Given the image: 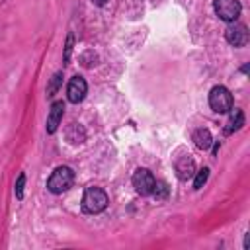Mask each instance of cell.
Segmentation results:
<instances>
[{"instance_id":"1","label":"cell","mask_w":250,"mask_h":250,"mask_svg":"<svg viewBox=\"0 0 250 250\" xmlns=\"http://www.w3.org/2000/svg\"><path fill=\"white\" fill-rule=\"evenodd\" d=\"M109 199H107V193L98 188V186H90L86 188L84 195H82V211L88 213V215H98L102 211H105Z\"/></svg>"},{"instance_id":"3","label":"cell","mask_w":250,"mask_h":250,"mask_svg":"<svg viewBox=\"0 0 250 250\" xmlns=\"http://www.w3.org/2000/svg\"><path fill=\"white\" fill-rule=\"evenodd\" d=\"M232 94L225 86H215L209 92V105L215 113H229L232 109Z\"/></svg>"},{"instance_id":"19","label":"cell","mask_w":250,"mask_h":250,"mask_svg":"<svg viewBox=\"0 0 250 250\" xmlns=\"http://www.w3.org/2000/svg\"><path fill=\"white\" fill-rule=\"evenodd\" d=\"M213 143H215V141H213ZM219 146H221V145H219V143H215V146H213V154H217V152H219Z\"/></svg>"},{"instance_id":"2","label":"cell","mask_w":250,"mask_h":250,"mask_svg":"<svg viewBox=\"0 0 250 250\" xmlns=\"http://www.w3.org/2000/svg\"><path fill=\"white\" fill-rule=\"evenodd\" d=\"M72 182H74L72 168L70 166H57L53 170V174L49 176V180H47V189L51 193L59 195V193H64L72 186Z\"/></svg>"},{"instance_id":"5","label":"cell","mask_w":250,"mask_h":250,"mask_svg":"<svg viewBox=\"0 0 250 250\" xmlns=\"http://www.w3.org/2000/svg\"><path fill=\"white\" fill-rule=\"evenodd\" d=\"M213 8H215V14L223 20V21H236L240 12H242V6L238 0H215L213 2Z\"/></svg>"},{"instance_id":"8","label":"cell","mask_w":250,"mask_h":250,"mask_svg":"<svg viewBox=\"0 0 250 250\" xmlns=\"http://www.w3.org/2000/svg\"><path fill=\"white\" fill-rule=\"evenodd\" d=\"M174 168H176V176H178L182 182L193 178V174H195V162H193V158H191L189 154L178 156L176 162H174Z\"/></svg>"},{"instance_id":"16","label":"cell","mask_w":250,"mask_h":250,"mask_svg":"<svg viewBox=\"0 0 250 250\" xmlns=\"http://www.w3.org/2000/svg\"><path fill=\"white\" fill-rule=\"evenodd\" d=\"M23 188H25V174H20L16 180V186H14V193L18 199H23Z\"/></svg>"},{"instance_id":"6","label":"cell","mask_w":250,"mask_h":250,"mask_svg":"<svg viewBox=\"0 0 250 250\" xmlns=\"http://www.w3.org/2000/svg\"><path fill=\"white\" fill-rule=\"evenodd\" d=\"M225 39L232 47H244L248 43V27L238 21H230L225 29Z\"/></svg>"},{"instance_id":"20","label":"cell","mask_w":250,"mask_h":250,"mask_svg":"<svg viewBox=\"0 0 250 250\" xmlns=\"http://www.w3.org/2000/svg\"><path fill=\"white\" fill-rule=\"evenodd\" d=\"M240 72H242V74H246V72H248V64H244V66L240 68Z\"/></svg>"},{"instance_id":"15","label":"cell","mask_w":250,"mask_h":250,"mask_svg":"<svg viewBox=\"0 0 250 250\" xmlns=\"http://www.w3.org/2000/svg\"><path fill=\"white\" fill-rule=\"evenodd\" d=\"M72 47H74V35H72V33H68L66 43H64V55H62V62H64V64H68V61H70Z\"/></svg>"},{"instance_id":"12","label":"cell","mask_w":250,"mask_h":250,"mask_svg":"<svg viewBox=\"0 0 250 250\" xmlns=\"http://www.w3.org/2000/svg\"><path fill=\"white\" fill-rule=\"evenodd\" d=\"M61 84H62V72H55L49 86H47V98H53L57 94V90L61 88Z\"/></svg>"},{"instance_id":"14","label":"cell","mask_w":250,"mask_h":250,"mask_svg":"<svg viewBox=\"0 0 250 250\" xmlns=\"http://www.w3.org/2000/svg\"><path fill=\"white\" fill-rule=\"evenodd\" d=\"M168 193H170V189H168V186L164 184V182H156L154 184V189H152V195L156 197V199H166L168 197Z\"/></svg>"},{"instance_id":"17","label":"cell","mask_w":250,"mask_h":250,"mask_svg":"<svg viewBox=\"0 0 250 250\" xmlns=\"http://www.w3.org/2000/svg\"><path fill=\"white\" fill-rule=\"evenodd\" d=\"M94 6H105L107 4V0H90Z\"/></svg>"},{"instance_id":"10","label":"cell","mask_w":250,"mask_h":250,"mask_svg":"<svg viewBox=\"0 0 250 250\" xmlns=\"http://www.w3.org/2000/svg\"><path fill=\"white\" fill-rule=\"evenodd\" d=\"M242 125H244V113H242V109H232L230 111V117H229V121H227V125H225V135H232L234 131H238V129H242Z\"/></svg>"},{"instance_id":"11","label":"cell","mask_w":250,"mask_h":250,"mask_svg":"<svg viewBox=\"0 0 250 250\" xmlns=\"http://www.w3.org/2000/svg\"><path fill=\"white\" fill-rule=\"evenodd\" d=\"M191 139H193L195 146H197V148H201V150H207V148L213 145V135H211V131H209V129H205V127L195 129Z\"/></svg>"},{"instance_id":"18","label":"cell","mask_w":250,"mask_h":250,"mask_svg":"<svg viewBox=\"0 0 250 250\" xmlns=\"http://www.w3.org/2000/svg\"><path fill=\"white\" fill-rule=\"evenodd\" d=\"M248 244H250V234L244 236V248H248Z\"/></svg>"},{"instance_id":"13","label":"cell","mask_w":250,"mask_h":250,"mask_svg":"<svg viewBox=\"0 0 250 250\" xmlns=\"http://www.w3.org/2000/svg\"><path fill=\"white\" fill-rule=\"evenodd\" d=\"M193 176H195V180H193V189H201V188L205 186L207 178H209V168H201V170L195 172Z\"/></svg>"},{"instance_id":"4","label":"cell","mask_w":250,"mask_h":250,"mask_svg":"<svg viewBox=\"0 0 250 250\" xmlns=\"http://www.w3.org/2000/svg\"><path fill=\"white\" fill-rule=\"evenodd\" d=\"M131 182H133V188H135V191H137L139 195H152L156 178L152 176L150 170H146V168H137V170L133 172Z\"/></svg>"},{"instance_id":"9","label":"cell","mask_w":250,"mask_h":250,"mask_svg":"<svg viewBox=\"0 0 250 250\" xmlns=\"http://www.w3.org/2000/svg\"><path fill=\"white\" fill-rule=\"evenodd\" d=\"M62 113H64V104L61 100L59 102H53V105L49 109V115H47V133L49 135H53L59 129V125L62 121Z\"/></svg>"},{"instance_id":"7","label":"cell","mask_w":250,"mask_h":250,"mask_svg":"<svg viewBox=\"0 0 250 250\" xmlns=\"http://www.w3.org/2000/svg\"><path fill=\"white\" fill-rule=\"evenodd\" d=\"M86 94H88V84H86V80L82 78V76H72L70 80H68V86H66V98H68V102H72V104H78V102H82L84 98H86Z\"/></svg>"}]
</instances>
